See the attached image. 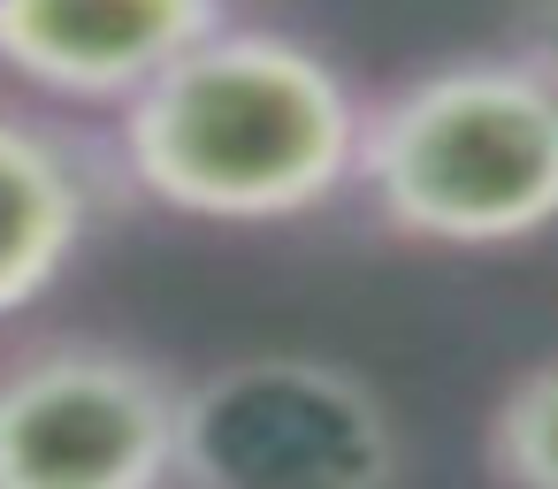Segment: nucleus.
I'll list each match as a JSON object with an SVG mask.
<instances>
[{
  "mask_svg": "<svg viewBox=\"0 0 558 489\" xmlns=\"http://www.w3.org/2000/svg\"><path fill=\"white\" fill-rule=\"evenodd\" d=\"M116 115L123 184L192 222H299L360 184L367 100L268 24H215Z\"/></svg>",
  "mask_w": 558,
  "mask_h": 489,
  "instance_id": "nucleus-1",
  "label": "nucleus"
},
{
  "mask_svg": "<svg viewBox=\"0 0 558 489\" xmlns=\"http://www.w3.org/2000/svg\"><path fill=\"white\" fill-rule=\"evenodd\" d=\"M367 207L451 253H497L558 230V85L512 54L436 62L367 100Z\"/></svg>",
  "mask_w": 558,
  "mask_h": 489,
  "instance_id": "nucleus-2",
  "label": "nucleus"
},
{
  "mask_svg": "<svg viewBox=\"0 0 558 489\" xmlns=\"http://www.w3.org/2000/svg\"><path fill=\"white\" fill-rule=\"evenodd\" d=\"M398 420L337 359L253 352L184 382L177 489H390Z\"/></svg>",
  "mask_w": 558,
  "mask_h": 489,
  "instance_id": "nucleus-3",
  "label": "nucleus"
},
{
  "mask_svg": "<svg viewBox=\"0 0 558 489\" xmlns=\"http://www.w3.org/2000/svg\"><path fill=\"white\" fill-rule=\"evenodd\" d=\"M184 382L100 337L0 359V489H177Z\"/></svg>",
  "mask_w": 558,
  "mask_h": 489,
  "instance_id": "nucleus-4",
  "label": "nucleus"
},
{
  "mask_svg": "<svg viewBox=\"0 0 558 489\" xmlns=\"http://www.w3.org/2000/svg\"><path fill=\"white\" fill-rule=\"evenodd\" d=\"M222 24V0H0V70L70 108H131Z\"/></svg>",
  "mask_w": 558,
  "mask_h": 489,
  "instance_id": "nucleus-5",
  "label": "nucleus"
},
{
  "mask_svg": "<svg viewBox=\"0 0 558 489\" xmlns=\"http://www.w3.org/2000/svg\"><path fill=\"white\" fill-rule=\"evenodd\" d=\"M100 222V169L85 146L24 108H0V321L39 306Z\"/></svg>",
  "mask_w": 558,
  "mask_h": 489,
  "instance_id": "nucleus-6",
  "label": "nucleus"
},
{
  "mask_svg": "<svg viewBox=\"0 0 558 489\" xmlns=\"http://www.w3.org/2000/svg\"><path fill=\"white\" fill-rule=\"evenodd\" d=\"M482 459L505 489H558V352L497 390L482 420Z\"/></svg>",
  "mask_w": 558,
  "mask_h": 489,
  "instance_id": "nucleus-7",
  "label": "nucleus"
},
{
  "mask_svg": "<svg viewBox=\"0 0 558 489\" xmlns=\"http://www.w3.org/2000/svg\"><path fill=\"white\" fill-rule=\"evenodd\" d=\"M512 47L558 85V0H520V16H512Z\"/></svg>",
  "mask_w": 558,
  "mask_h": 489,
  "instance_id": "nucleus-8",
  "label": "nucleus"
}]
</instances>
